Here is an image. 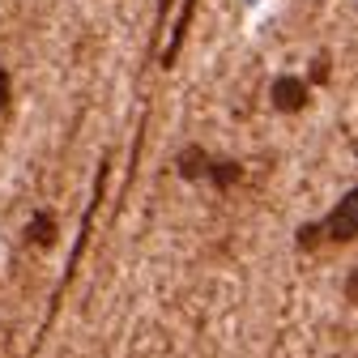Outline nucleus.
<instances>
[{
  "mask_svg": "<svg viewBox=\"0 0 358 358\" xmlns=\"http://www.w3.org/2000/svg\"><path fill=\"white\" fill-rule=\"evenodd\" d=\"M307 94H311V85H307L303 77H278L273 90H268V103H273V111L294 115V111L307 107Z\"/></svg>",
  "mask_w": 358,
  "mask_h": 358,
  "instance_id": "1",
  "label": "nucleus"
},
{
  "mask_svg": "<svg viewBox=\"0 0 358 358\" xmlns=\"http://www.w3.org/2000/svg\"><path fill=\"white\" fill-rule=\"evenodd\" d=\"M354 209H358V196L350 192V196H345V201H341V205L329 213V222L320 227V231H324L333 243H350V239H354Z\"/></svg>",
  "mask_w": 358,
  "mask_h": 358,
  "instance_id": "2",
  "label": "nucleus"
},
{
  "mask_svg": "<svg viewBox=\"0 0 358 358\" xmlns=\"http://www.w3.org/2000/svg\"><path fill=\"white\" fill-rule=\"evenodd\" d=\"M209 162H213V158H209L201 145H188L184 154H179V175H184V179H205Z\"/></svg>",
  "mask_w": 358,
  "mask_h": 358,
  "instance_id": "3",
  "label": "nucleus"
},
{
  "mask_svg": "<svg viewBox=\"0 0 358 358\" xmlns=\"http://www.w3.org/2000/svg\"><path fill=\"white\" fill-rule=\"evenodd\" d=\"M26 239L38 243V248H52V243H56V217H52V213H34L30 227H26Z\"/></svg>",
  "mask_w": 358,
  "mask_h": 358,
  "instance_id": "4",
  "label": "nucleus"
},
{
  "mask_svg": "<svg viewBox=\"0 0 358 358\" xmlns=\"http://www.w3.org/2000/svg\"><path fill=\"white\" fill-rule=\"evenodd\" d=\"M205 175L213 179L217 188H231L235 179L243 175V166H239V162H231V158H217V162H209V171H205Z\"/></svg>",
  "mask_w": 358,
  "mask_h": 358,
  "instance_id": "5",
  "label": "nucleus"
},
{
  "mask_svg": "<svg viewBox=\"0 0 358 358\" xmlns=\"http://www.w3.org/2000/svg\"><path fill=\"white\" fill-rule=\"evenodd\" d=\"M9 90H13V81H9V73H5V69H0V111L9 107Z\"/></svg>",
  "mask_w": 358,
  "mask_h": 358,
  "instance_id": "6",
  "label": "nucleus"
}]
</instances>
